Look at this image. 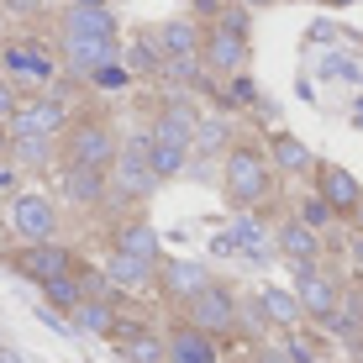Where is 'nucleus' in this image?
<instances>
[{"mask_svg":"<svg viewBox=\"0 0 363 363\" xmlns=\"http://www.w3.org/2000/svg\"><path fill=\"white\" fill-rule=\"evenodd\" d=\"M64 43V64L74 74H95L106 64H121L116 58V37H58Z\"/></svg>","mask_w":363,"mask_h":363,"instance_id":"nucleus-14","label":"nucleus"},{"mask_svg":"<svg viewBox=\"0 0 363 363\" xmlns=\"http://www.w3.org/2000/svg\"><path fill=\"white\" fill-rule=\"evenodd\" d=\"M353 347H358V353H353V363H363V337H353Z\"/></svg>","mask_w":363,"mask_h":363,"instance_id":"nucleus-44","label":"nucleus"},{"mask_svg":"<svg viewBox=\"0 0 363 363\" xmlns=\"http://www.w3.org/2000/svg\"><path fill=\"white\" fill-rule=\"evenodd\" d=\"M121 358L127 363H169V337L147 332V327H121Z\"/></svg>","mask_w":363,"mask_h":363,"instance_id":"nucleus-19","label":"nucleus"},{"mask_svg":"<svg viewBox=\"0 0 363 363\" xmlns=\"http://www.w3.org/2000/svg\"><path fill=\"white\" fill-rule=\"evenodd\" d=\"M90 6H106V0H64V11H90Z\"/></svg>","mask_w":363,"mask_h":363,"instance_id":"nucleus-41","label":"nucleus"},{"mask_svg":"<svg viewBox=\"0 0 363 363\" xmlns=\"http://www.w3.org/2000/svg\"><path fill=\"white\" fill-rule=\"evenodd\" d=\"M347 253H353V264L363 269V237H358V232H353V247H347Z\"/></svg>","mask_w":363,"mask_h":363,"instance_id":"nucleus-42","label":"nucleus"},{"mask_svg":"<svg viewBox=\"0 0 363 363\" xmlns=\"http://www.w3.org/2000/svg\"><path fill=\"white\" fill-rule=\"evenodd\" d=\"M258 363H290V353H284V347H264V353H258Z\"/></svg>","mask_w":363,"mask_h":363,"instance_id":"nucleus-40","label":"nucleus"},{"mask_svg":"<svg viewBox=\"0 0 363 363\" xmlns=\"http://www.w3.org/2000/svg\"><path fill=\"white\" fill-rule=\"evenodd\" d=\"M253 79H247V74H237V79H232V90H227V100H232V106H253Z\"/></svg>","mask_w":363,"mask_h":363,"instance_id":"nucleus-35","label":"nucleus"},{"mask_svg":"<svg viewBox=\"0 0 363 363\" xmlns=\"http://www.w3.org/2000/svg\"><path fill=\"white\" fill-rule=\"evenodd\" d=\"M0 37H6V11H0Z\"/></svg>","mask_w":363,"mask_h":363,"instance_id":"nucleus-50","label":"nucleus"},{"mask_svg":"<svg viewBox=\"0 0 363 363\" xmlns=\"http://www.w3.org/2000/svg\"><path fill=\"white\" fill-rule=\"evenodd\" d=\"M153 184H158V174H153V132H132L127 143H121L116 169H111V195L137 206V200L153 195Z\"/></svg>","mask_w":363,"mask_h":363,"instance_id":"nucleus-4","label":"nucleus"},{"mask_svg":"<svg viewBox=\"0 0 363 363\" xmlns=\"http://www.w3.org/2000/svg\"><path fill=\"white\" fill-rule=\"evenodd\" d=\"M11 227L27 242H53L58 237V206L48 195H16L11 200Z\"/></svg>","mask_w":363,"mask_h":363,"instance_id":"nucleus-10","label":"nucleus"},{"mask_svg":"<svg viewBox=\"0 0 363 363\" xmlns=\"http://www.w3.org/2000/svg\"><path fill=\"white\" fill-rule=\"evenodd\" d=\"M121 158V137L116 127H111L106 116H79L74 127L64 132V164L69 169H100L111 174Z\"/></svg>","mask_w":363,"mask_h":363,"instance_id":"nucleus-2","label":"nucleus"},{"mask_svg":"<svg viewBox=\"0 0 363 363\" xmlns=\"http://www.w3.org/2000/svg\"><path fill=\"white\" fill-rule=\"evenodd\" d=\"M121 64H127L132 74H164V48H158V37H137V43L121 53Z\"/></svg>","mask_w":363,"mask_h":363,"instance_id":"nucleus-26","label":"nucleus"},{"mask_svg":"<svg viewBox=\"0 0 363 363\" xmlns=\"http://www.w3.org/2000/svg\"><path fill=\"white\" fill-rule=\"evenodd\" d=\"M332 6H363V0H332Z\"/></svg>","mask_w":363,"mask_h":363,"instance_id":"nucleus-49","label":"nucleus"},{"mask_svg":"<svg viewBox=\"0 0 363 363\" xmlns=\"http://www.w3.org/2000/svg\"><path fill=\"white\" fill-rule=\"evenodd\" d=\"M169 363H221V342L184 321V327L169 332Z\"/></svg>","mask_w":363,"mask_h":363,"instance_id":"nucleus-15","label":"nucleus"},{"mask_svg":"<svg viewBox=\"0 0 363 363\" xmlns=\"http://www.w3.org/2000/svg\"><path fill=\"white\" fill-rule=\"evenodd\" d=\"M353 227H358V237H363V211H358V216H353Z\"/></svg>","mask_w":363,"mask_h":363,"instance_id":"nucleus-48","label":"nucleus"},{"mask_svg":"<svg viewBox=\"0 0 363 363\" xmlns=\"http://www.w3.org/2000/svg\"><path fill=\"white\" fill-rule=\"evenodd\" d=\"M206 69L221 74V79H237V74H247V6L227 11L221 21H211L206 27Z\"/></svg>","mask_w":363,"mask_h":363,"instance_id":"nucleus-3","label":"nucleus"},{"mask_svg":"<svg viewBox=\"0 0 363 363\" xmlns=\"http://www.w3.org/2000/svg\"><path fill=\"white\" fill-rule=\"evenodd\" d=\"M184 321H190L195 332H206V337H232L237 327H242V306H237V295L232 290H221V284H211L206 295H195L190 306H184Z\"/></svg>","mask_w":363,"mask_h":363,"instance_id":"nucleus-7","label":"nucleus"},{"mask_svg":"<svg viewBox=\"0 0 363 363\" xmlns=\"http://www.w3.org/2000/svg\"><path fill=\"white\" fill-rule=\"evenodd\" d=\"M190 11H195V16H211V21H221V16H227V0H190Z\"/></svg>","mask_w":363,"mask_h":363,"instance_id":"nucleus-37","label":"nucleus"},{"mask_svg":"<svg viewBox=\"0 0 363 363\" xmlns=\"http://www.w3.org/2000/svg\"><path fill=\"white\" fill-rule=\"evenodd\" d=\"M74 327H79V332H95V337L121 332V327H116V306H111V300H84V306L74 311Z\"/></svg>","mask_w":363,"mask_h":363,"instance_id":"nucleus-25","label":"nucleus"},{"mask_svg":"<svg viewBox=\"0 0 363 363\" xmlns=\"http://www.w3.org/2000/svg\"><path fill=\"white\" fill-rule=\"evenodd\" d=\"M0 58H6V74H11V84H16L21 95H27V90L48 95L58 84V58L48 53L43 43H32V37H27V43H21V37H16V43H0Z\"/></svg>","mask_w":363,"mask_h":363,"instance_id":"nucleus-5","label":"nucleus"},{"mask_svg":"<svg viewBox=\"0 0 363 363\" xmlns=\"http://www.w3.org/2000/svg\"><path fill=\"white\" fill-rule=\"evenodd\" d=\"M316 195L327 200L337 216H358L363 211V184H358V174L342 169V164H321L316 169Z\"/></svg>","mask_w":363,"mask_h":363,"instance_id":"nucleus-12","label":"nucleus"},{"mask_svg":"<svg viewBox=\"0 0 363 363\" xmlns=\"http://www.w3.org/2000/svg\"><path fill=\"white\" fill-rule=\"evenodd\" d=\"M353 121H358V127H363V100H358V111H353Z\"/></svg>","mask_w":363,"mask_h":363,"instance_id":"nucleus-47","label":"nucleus"},{"mask_svg":"<svg viewBox=\"0 0 363 363\" xmlns=\"http://www.w3.org/2000/svg\"><path fill=\"white\" fill-rule=\"evenodd\" d=\"M284 353H290V363H316V347H311L306 337H290V342H284Z\"/></svg>","mask_w":363,"mask_h":363,"instance_id":"nucleus-36","label":"nucleus"},{"mask_svg":"<svg viewBox=\"0 0 363 363\" xmlns=\"http://www.w3.org/2000/svg\"><path fill=\"white\" fill-rule=\"evenodd\" d=\"M237 6H247V11H264V6H274V0H237Z\"/></svg>","mask_w":363,"mask_h":363,"instance_id":"nucleus-43","label":"nucleus"},{"mask_svg":"<svg viewBox=\"0 0 363 363\" xmlns=\"http://www.w3.org/2000/svg\"><path fill=\"white\" fill-rule=\"evenodd\" d=\"M48 153H53V143H48V137H16V158L21 164H48Z\"/></svg>","mask_w":363,"mask_h":363,"instance_id":"nucleus-31","label":"nucleus"},{"mask_svg":"<svg viewBox=\"0 0 363 363\" xmlns=\"http://www.w3.org/2000/svg\"><path fill=\"white\" fill-rule=\"evenodd\" d=\"M158 48H164V58H200L206 53V27H195V21H164V27L153 32Z\"/></svg>","mask_w":363,"mask_h":363,"instance_id":"nucleus-17","label":"nucleus"},{"mask_svg":"<svg viewBox=\"0 0 363 363\" xmlns=\"http://www.w3.org/2000/svg\"><path fill=\"white\" fill-rule=\"evenodd\" d=\"M279 253L290 258L295 269H311V264H321V232H311L306 221H284L279 227Z\"/></svg>","mask_w":363,"mask_h":363,"instance_id":"nucleus-16","label":"nucleus"},{"mask_svg":"<svg viewBox=\"0 0 363 363\" xmlns=\"http://www.w3.org/2000/svg\"><path fill=\"white\" fill-rule=\"evenodd\" d=\"M300 221H306L311 232H321V227H332V221H337V211L321 195H306V200H300Z\"/></svg>","mask_w":363,"mask_h":363,"instance_id":"nucleus-30","label":"nucleus"},{"mask_svg":"<svg viewBox=\"0 0 363 363\" xmlns=\"http://www.w3.org/2000/svg\"><path fill=\"white\" fill-rule=\"evenodd\" d=\"M11 269L27 274V279H37V284H53V279L79 274V258H74L69 247H58V242H27L16 258H11Z\"/></svg>","mask_w":363,"mask_h":363,"instance_id":"nucleus-8","label":"nucleus"},{"mask_svg":"<svg viewBox=\"0 0 363 363\" xmlns=\"http://www.w3.org/2000/svg\"><path fill=\"white\" fill-rule=\"evenodd\" d=\"M158 284H164V295H169V300L190 306V300H195V295H206L216 279H211L206 264H195V258H164V269H158Z\"/></svg>","mask_w":363,"mask_h":363,"instance_id":"nucleus-13","label":"nucleus"},{"mask_svg":"<svg viewBox=\"0 0 363 363\" xmlns=\"http://www.w3.org/2000/svg\"><path fill=\"white\" fill-rule=\"evenodd\" d=\"M269 153H274V169H284V174H316L321 169L316 153H311L300 137H290V132H274L269 137Z\"/></svg>","mask_w":363,"mask_h":363,"instance_id":"nucleus-20","label":"nucleus"},{"mask_svg":"<svg viewBox=\"0 0 363 363\" xmlns=\"http://www.w3.org/2000/svg\"><path fill=\"white\" fill-rule=\"evenodd\" d=\"M295 295H300V306H306V316H316L321 327H327L332 311L342 306L347 290H342V284H337L321 264H311V269H295Z\"/></svg>","mask_w":363,"mask_h":363,"instance_id":"nucleus-9","label":"nucleus"},{"mask_svg":"<svg viewBox=\"0 0 363 363\" xmlns=\"http://www.w3.org/2000/svg\"><path fill=\"white\" fill-rule=\"evenodd\" d=\"M0 363H21V358H16V353H6V347H0Z\"/></svg>","mask_w":363,"mask_h":363,"instance_id":"nucleus-46","label":"nucleus"},{"mask_svg":"<svg viewBox=\"0 0 363 363\" xmlns=\"http://www.w3.org/2000/svg\"><path fill=\"white\" fill-rule=\"evenodd\" d=\"M327 327L332 332H347V337H363V295H342V306L332 311Z\"/></svg>","mask_w":363,"mask_h":363,"instance_id":"nucleus-28","label":"nucleus"},{"mask_svg":"<svg viewBox=\"0 0 363 363\" xmlns=\"http://www.w3.org/2000/svg\"><path fill=\"white\" fill-rule=\"evenodd\" d=\"M158 269H164V264H143V258L111 253V264H106V279H111V284H121V290H147V284L158 279Z\"/></svg>","mask_w":363,"mask_h":363,"instance_id":"nucleus-23","label":"nucleus"},{"mask_svg":"<svg viewBox=\"0 0 363 363\" xmlns=\"http://www.w3.org/2000/svg\"><path fill=\"white\" fill-rule=\"evenodd\" d=\"M0 74H6V58H0Z\"/></svg>","mask_w":363,"mask_h":363,"instance_id":"nucleus-51","label":"nucleus"},{"mask_svg":"<svg viewBox=\"0 0 363 363\" xmlns=\"http://www.w3.org/2000/svg\"><path fill=\"white\" fill-rule=\"evenodd\" d=\"M221 184H227V200L237 211H258L274 195L269 153H258L253 143H232L227 147V164H221Z\"/></svg>","mask_w":363,"mask_h":363,"instance_id":"nucleus-1","label":"nucleus"},{"mask_svg":"<svg viewBox=\"0 0 363 363\" xmlns=\"http://www.w3.org/2000/svg\"><path fill=\"white\" fill-rule=\"evenodd\" d=\"M116 253H127V258H143V264H158V232L147 227L143 216L121 221V227H116Z\"/></svg>","mask_w":363,"mask_h":363,"instance_id":"nucleus-21","label":"nucleus"},{"mask_svg":"<svg viewBox=\"0 0 363 363\" xmlns=\"http://www.w3.org/2000/svg\"><path fill=\"white\" fill-rule=\"evenodd\" d=\"M0 11H11V16H37L43 0H0Z\"/></svg>","mask_w":363,"mask_h":363,"instance_id":"nucleus-38","label":"nucleus"},{"mask_svg":"<svg viewBox=\"0 0 363 363\" xmlns=\"http://www.w3.org/2000/svg\"><path fill=\"white\" fill-rule=\"evenodd\" d=\"M6 153H16V132H11L6 121H0V158H6Z\"/></svg>","mask_w":363,"mask_h":363,"instance_id":"nucleus-39","label":"nucleus"},{"mask_svg":"<svg viewBox=\"0 0 363 363\" xmlns=\"http://www.w3.org/2000/svg\"><path fill=\"white\" fill-rule=\"evenodd\" d=\"M127 79H132V69H127V64H106V69H95V74H90L95 90H121Z\"/></svg>","mask_w":363,"mask_h":363,"instance_id":"nucleus-33","label":"nucleus"},{"mask_svg":"<svg viewBox=\"0 0 363 363\" xmlns=\"http://www.w3.org/2000/svg\"><path fill=\"white\" fill-rule=\"evenodd\" d=\"M58 37H116V11L111 6L64 11V16H58Z\"/></svg>","mask_w":363,"mask_h":363,"instance_id":"nucleus-18","label":"nucleus"},{"mask_svg":"<svg viewBox=\"0 0 363 363\" xmlns=\"http://www.w3.org/2000/svg\"><path fill=\"white\" fill-rule=\"evenodd\" d=\"M111 190V174H100V169H69L64 164V195L74 200V206H100Z\"/></svg>","mask_w":363,"mask_h":363,"instance_id":"nucleus-22","label":"nucleus"},{"mask_svg":"<svg viewBox=\"0 0 363 363\" xmlns=\"http://www.w3.org/2000/svg\"><path fill=\"white\" fill-rule=\"evenodd\" d=\"M258 306H264V316L274 321V327H300L306 321V306H300V295H290V290H264L258 295Z\"/></svg>","mask_w":363,"mask_h":363,"instance_id":"nucleus-24","label":"nucleus"},{"mask_svg":"<svg viewBox=\"0 0 363 363\" xmlns=\"http://www.w3.org/2000/svg\"><path fill=\"white\" fill-rule=\"evenodd\" d=\"M153 143H164V147H184V153H190L195 147V137H200V121H195V106L184 95H174L164 111H158L153 116Z\"/></svg>","mask_w":363,"mask_h":363,"instance_id":"nucleus-11","label":"nucleus"},{"mask_svg":"<svg viewBox=\"0 0 363 363\" xmlns=\"http://www.w3.org/2000/svg\"><path fill=\"white\" fill-rule=\"evenodd\" d=\"M184 164H190V153H184V147L153 143V174H158V179H174V174H184Z\"/></svg>","mask_w":363,"mask_h":363,"instance_id":"nucleus-29","label":"nucleus"},{"mask_svg":"<svg viewBox=\"0 0 363 363\" xmlns=\"http://www.w3.org/2000/svg\"><path fill=\"white\" fill-rule=\"evenodd\" d=\"M0 190H11V169H0Z\"/></svg>","mask_w":363,"mask_h":363,"instance_id":"nucleus-45","label":"nucleus"},{"mask_svg":"<svg viewBox=\"0 0 363 363\" xmlns=\"http://www.w3.org/2000/svg\"><path fill=\"white\" fill-rule=\"evenodd\" d=\"M21 100H27V95H21L16 84H11V79H0V121H6V127H11V116L21 111Z\"/></svg>","mask_w":363,"mask_h":363,"instance_id":"nucleus-34","label":"nucleus"},{"mask_svg":"<svg viewBox=\"0 0 363 363\" xmlns=\"http://www.w3.org/2000/svg\"><path fill=\"white\" fill-rule=\"evenodd\" d=\"M195 147L200 153H227V121H206L195 137Z\"/></svg>","mask_w":363,"mask_h":363,"instance_id":"nucleus-32","label":"nucleus"},{"mask_svg":"<svg viewBox=\"0 0 363 363\" xmlns=\"http://www.w3.org/2000/svg\"><path fill=\"white\" fill-rule=\"evenodd\" d=\"M43 295H48V306H64V316H74V311L84 306V279H79V274L53 279V284H43Z\"/></svg>","mask_w":363,"mask_h":363,"instance_id":"nucleus-27","label":"nucleus"},{"mask_svg":"<svg viewBox=\"0 0 363 363\" xmlns=\"http://www.w3.org/2000/svg\"><path fill=\"white\" fill-rule=\"evenodd\" d=\"M64 127H74L64 84H53L48 95H27V100H21V111L11 116V132H16V137H48V143H53Z\"/></svg>","mask_w":363,"mask_h":363,"instance_id":"nucleus-6","label":"nucleus"}]
</instances>
